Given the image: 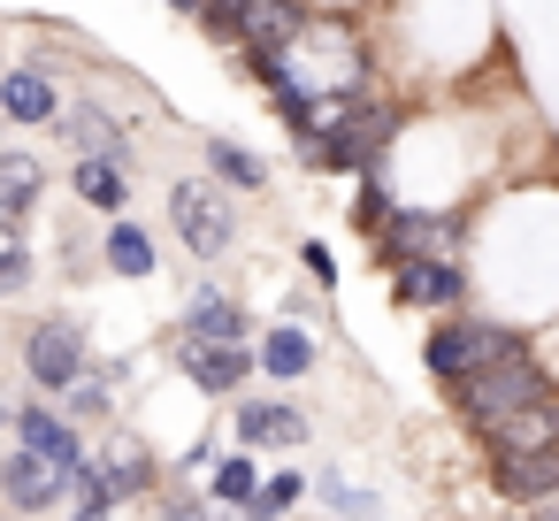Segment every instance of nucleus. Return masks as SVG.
Returning <instances> with one entry per match:
<instances>
[{
	"label": "nucleus",
	"mask_w": 559,
	"mask_h": 521,
	"mask_svg": "<svg viewBox=\"0 0 559 521\" xmlns=\"http://www.w3.org/2000/svg\"><path fill=\"white\" fill-rule=\"evenodd\" d=\"M528 353H536L528 330H513V322H483V315H444V322L421 330V368H429L444 391L467 383V376H483V368L528 360Z\"/></svg>",
	"instance_id": "obj_1"
},
{
	"label": "nucleus",
	"mask_w": 559,
	"mask_h": 521,
	"mask_svg": "<svg viewBox=\"0 0 559 521\" xmlns=\"http://www.w3.org/2000/svg\"><path fill=\"white\" fill-rule=\"evenodd\" d=\"M544 399H559V383H551V368H544L536 353L452 383V406H460V422H467L475 437H490L498 422H513V414H528V406H544Z\"/></svg>",
	"instance_id": "obj_2"
},
{
	"label": "nucleus",
	"mask_w": 559,
	"mask_h": 521,
	"mask_svg": "<svg viewBox=\"0 0 559 521\" xmlns=\"http://www.w3.org/2000/svg\"><path fill=\"white\" fill-rule=\"evenodd\" d=\"M169 230L192 261H223L238 246V200L215 177H177L169 185Z\"/></svg>",
	"instance_id": "obj_3"
},
{
	"label": "nucleus",
	"mask_w": 559,
	"mask_h": 521,
	"mask_svg": "<svg viewBox=\"0 0 559 521\" xmlns=\"http://www.w3.org/2000/svg\"><path fill=\"white\" fill-rule=\"evenodd\" d=\"M24 376H32V391L55 406L62 391H78L85 376H93V338H85V322L78 315H47V322H32L24 330Z\"/></svg>",
	"instance_id": "obj_4"
},
{
	"label": "nucleus",
	"mask_w": 559,
	"mask_h": 521,
	"mask_svg": "<svg viewBox=\"0 0 559 521\" xmlns=\"http://www.w3.org/2000/svg\"><path fill=\"white\" fill-rule=\"evenodd\" d=\"M460 238H467V208H406L399 200V215L376 238V261L391 276L414 269V261H460Z\"/></svg>",
	"instance_id": "obj_5"
},
{
	"label": "nucleus",
	"mask_w": 559,
	"mask_h": 521,
	"mask_svg": "<svg viewBox=\"0 0 559 521\" xmlns=\"http://www.w3.org/2000/svg\"><path fill=\"white\" fill-rule=\"evenodd\" d=\"M169 360H177V376H185L200 399H223V406H238V399H246V383L261 376L253 345H200V338H169Z\"/></svg>",
	"instance_id": "obj_6"
},
{
	"label": "nucleus",
	"mask_w": 559,
	"mask_h": 521,
	"mask_svg": "<svg viewBox=\"0 0 559 521\" xmlns=\"http://www.w3.org/2000/svg\"><path fill=\"white\" fill-rule=\"evenodd\" d=\"M39 467H55L62 483H78L85 467H93V445H85V429L78 422H62V406H47V399H24L16 406V429H9Z\"/></svg>",
	"instance_id": "obj_7"
},
{
	"label": "nucleus",
	"mask_w": 559,
	"mask_h": 521,
	"mask_svg": "<svg viewBox=\"0 0 559 521\" xmlns=\"http://www.w3.org/2000/svg\"><path fill=\"white\" fill-rule=\"evenodd\" d=\"M93 467H100V483H108L123 506H139V498H162V483H169L162 452H154L139 429H108V437H100V452H93Z\"/></svg>",
	"instance_id": "obj_8"
},
{
	"label": "nucleus",
	"mask_w": 559,
	"mask_h": 521,
	"mask_svg": "<svg viewBox=\"0 0 559 521\" xmlns=\"http://www.w3.org/2000/svg\"><path fill=\"white\" fill-rule=\"evenodd\" d=\"M230 437H238V452H299V445L314 437V422H307L292 399L246 391V399L230 406Z\"/></svg>",
	"instance_id": "obj_9"
},
{
	"label": "nucleus",
	"mask_w": 559,
	"mask_h": 521,
	"mask_svg": "<svg viewBox=\"0 0 559 521\" xmlns=\"http://www.w3.org/2000/svg\"><path fill=\"white\" fill-rule=\"evenodd\" d=\"M467 292H475V269H467V261H414V269L391 276V299H399V307H429L437 322L460 315Z\"/></svg>",
	"instance_id": "obj_10"
},
{
	"label": "nucleus",
	"mask_w": 559,
	"mask_h": 521,
	"mask_svg": "<svg viewBox=\"0 0 559 521\" xmlns=\"http://www.w3.org/2000/svg\"><path fill=\"white\" fill-rule=\"evenodd\" d=\"M47 131H55L78 162H116V169H131V162H139V154H131V131H123L108 108H85V100H78V108H62Z\"/></svg>",
	"instance_id": "obj_11"
},
{
	"label": "nucleus",
	"mask_w": 559,
	"mask_h": 521,
	"mask_svg": "<svg viewBox=\"0 0 559 521\" xmlns=\"http://www.w3.org/2000/svg\"><path fill=\"white\" fill-rule=\"evenodd\" d=\"M177 338H200V345H253V315H246V299H230L223 284H200V292L177 307Z\"/></svg>",
	"instance_id": "obj_12"
},
{
	"label": "nucleus",
	"mask_w": 559,
	"mask_h": 521,
	"mask_svg": "<svg viewBox=\"0 0 559 521\" xmlns=\"http://www.w3.org/2000/svg\"><path fill=\"white\" fill-rule=\"evenodd\" d=\"M62 116V85L47 70H0V123H16V131H47Z\"/></svg>",
	"instance_id": "obj_13"
},
{
	"label": "nucleus",
	"mask_w": 559,
	"mask_h": 521,
	"mask_svg": "<svg viewBox=\"0 0 559 521\" xmlns=\"http://www.w3.org/2000/svg\"><path fill=\"white\" fill-rule=\"evenodd\" d=\"M253 360H261V376H269V383H307V376H314V360H322V345H314V330H307V322H269V330L253 338Z\"/></svg>",
	"instance_id": "obj_14"
},
{
	"label": "nucleus",
	"mask_w": 559,
	"mask_h": 521,
	"mask_svg": "<svg viewBox=\"0 0 559 521\" xmlns=\"http://www.w3.org/2000/svg\"><path fill=\"white\" fill-rule=\"evenodd\" d=\"M490 490H498L506 506H544V498L559 490V445H544V452H506V460H490Z\"/></svg>",
	"instance_id": "obj_15"
},
{
	"label": "nucleus",
	"mask_w": 559,
	"mask_h": 521,
	"mask_svg": "<svg viewBox=\"0 0 559 521\" xmlns=\"http://www.w3.org/2000/svg\"><path fill=\"white\" fill-rule=\"evenodd\" d=\"M62 490H70V483H62L55 467H39L24 445H16V452H0V498H9L16 513H55Z\"/></svg>",
	"instance_id": "obj_16"
},
{
	"label": "nucleus",
	"mask_w": 559,
	"mask_h": 521,
	"mask_svg": "<svg viewBox=\"0 0 559 521\" xmlns=\"http://www.w3.org/2000/svg\"><path fill=\"white\" fill-rule=\"evenodd\" d=\"M39 192H47V169H39L24 146H0V230H16V238H24Z\"/></svg>",
	"instance_id": "obj_17"
},
{
	"label": "nucleus",
	"mask_w": 559,
	"mask_h": 521,
	"mask_svg": "<svg viewBox=\"0 0 559 521\" xmlns=\"http://www.w3.org/2000/svg\"><path fill=\"white\" fill-rule=\"evenodd\" d=\"M100 269L123 276V284H146V276H154V230L131 223V215H116V223L100 230Z\"/></svg>",
	"instance_id": "obj_18"
},
{
	"label": "nucleus",
	"mask_w": 559,
	"mask_h": 521,
	"mask_svg": "<svg viewBox=\"0 0 559 521\" xmlns=\"http://www.w3.org/2000/svg\"><path fill=\"white\" fill-rule=\"evenodd\" d=\"M70 192L108 223L131 215V169H116V162H70Z\"/></svg>",
	"instance_id": "obj_19"
},
{
	"label": "nucleus",
	"mask_w": 559,
	"mask_h": 521,
	"mask_svg": "<svg viewBox=\"0 0 559 521\" xmlns=\"http://www.w3.org/2000/svg\"><path fill=\"white\" fill-rule=\"evenodd\" d=\"M207 177L238 200V192H269V162L246 139H207Z\"/></svg>",
	"instance_id": "obj_20"
},
{
	"label": "nucleus",
	"mask_w": 559,
	"mask_h": 521,
	"mask_svg": "<svg viewBox=\"0 0 559 521\" xmlns=\"http://www.w3.org/2000/svg\"><path fill=\"white\" fill-rule=\"evenodd\" d=\"M261 498V460L253 452H223L215 467H207V506L215 513H246Z\"/></svg>",
	"instance_id": "obj_21"
},
{
	"label": "nucleus",
	"mask_w": 559,
	"mask_h": 521,
	"mask_svg": "<svg viewBox=\"0 0 559 521\" xmlns=\"http://www.w3.org/2000/svg\"><path fill=\"white\" fill-rule=\"evenodd\" d=\"M490 460H506V452H544V445H559V399H544V406H528V414H513V422H498L490 437Z\"/></svg>",
	"instance_id": "obj_22"
},
{
	"label": "nucleus",
	"mask_w": 559,
	"mask_h": 521,
	"mask_svg": "<svg viewBox=\"0 0 559 521\" xmlns=\"http://www.w3.org/2000/svg\"><path fill=\"white\" fill-rule=\"evenodd\" d=\"M399 215V192H391V169H376V177H360L353 185V208H345V223L360 230V238H383V223Z\"/></svg>",
	"instance_id": "obj_23"
},
{
	"label": "nucleus",
	"mask_w": 559,
	"mask_h": 521,
	"mask_svg": "<svg viewBox=\"0 0 559 521\" xmlns=\"http://www.w3.org/2000/svg\"><path fill=\"white\" fill-rule=\"evenodd\" d=\"M55 406H62V422H78V429H85V437H93V429H108V422H116V391H108V383H100V376H85V383H78V391H62V399H55Z\"/></svg>",
	"instance_id": "obj_24"
},
{
	"label": "nucleus",
	"mask_w": 559,
	"mask_h": 521,
	"mask_svg": "<svg viewBox=\"0 0 559 521\" xmlns=\"http://www.w3.org/2000/svg\"><path fill=\"white\" fill-rule=\"evenodd\" d=\"M314 490H322V506H330L337 521H376V490H360L353 475H337V467H322V475H314Z\"/></svg>",
	"instance_id": "obj_25"
},
{
	"label": "nucleus",
	"mask_w": 559,
	"mask_h": 521,
	"mask_svg": "<svg viewBox=\"0 0 559 521\" xmlns=\"http://www.w3.org/2000/svg\"><path fill=\"white\" fill-rule=\"evenodd\" d=\"M299 498H307V475H299V467H276V475H261V498H253L246 513H253V521H284Z\"/></svg>",
	"instance_id": "obj_26"
},
{
	"label": "nucleus",
	"mask_w": 559,
	"mask_h": 521,
	"mask_svg": "<svg viewBox=\"0 0 559 521\" xmlns=\"http://www.w3.org/2000/svg\"><path fill=\"white\" fill-rule=\"evenodd\" d=\"M32 276H39V269H32V246H24L16 230H0V299H24Z\"/></svg>",
	"instance_id": "obj_27"
},
{
	"label": "nucleus",
	"mask_w": 559,
	"mask_h": 521,
	"mask_svg": "<svg viewBox=\"0 0 559 521\" xmlns=\"http://www.w3.org/2000/svg\"><path fill=\"white\" fill-rule=\"evenodd\" d=\"M70 521H116V490L100 483V467H85L70 483Z\"/></svg>",
	"instance_id": "obj_28"
},
{
	"label": "nucleus",
	"mask_w": 559,
	"mask_h": 521,
	"mask_svg": "<svg viewBox=\"0 0 559 521\" xmlns=\"http://www.w3.org/2000/svg\"><path fill=\"white\" fill-rule=\"evenodd\" d=\"M62 261H70V276H100V238L70 230V238H62Z\"/></svg>",
	"instance_id": "obj_29"
},
{
	"label": "nucleus",
	"mask_w": 559,
	"mask_h": 521,
	"mask_svg": "<svg viewBox=\"0 0 559 521\" xmlns=\"http://www.w3.org/2000/svg\"><path fill=\"white\" fill-rule=\"evenodd\" d=\"M299 269L314 276V292H330V284H337V261H330V246H322V238H307V246H299Z\"/></svg>",
	"instance_id": "obj_30"
},
{
	"label": "nucleus",
	"mask_w": 559,
	"mask_h": 521,
	"mask_svg": "<svg viewBox=\"0 0 559 521\" xmlns=\"http://www.w3.org/2000/svg\"><path fill=\"white\" fill-rule=\"evenodd\" d=\"M215 460H223V445H215V437H192V452H177V483L200 475V467H215Z\"/></svg>",
	"instance_id": "obj_31"
},
{
	"label": "nucleus",
	"mask_w": 559,
	"mask_h": 521,
	"mask_svg": "<svg viewBox=\"0 0 559 521\" xmlns=\"http://www.w3.org/2000/svg\"><path fill=\"white\" fill-rule=\"evenodd\" d=\"M528 521H559V490H551L544 506H528Z\"/></svg>",
	"instance_id": "obj_32"
},
{
	"label": "nucleus",
	"mask_w": 559,
	"mask_h": 521,
	"mask_svg": "<svg viewBox=\"0 0 559 521\" xmlns=\"http://www.w3.org/2000/svg\"><path fill=\"white\" fill-rule=\"evenodd\" d=\"M0 429H16V406H9V391H0Z\"/></svg>",
	"instance_id": "obj_33"
},
{
	"label": "nucleus",
	"mask_w": 559,
	"mask_h": 521,
	"mask_svg": "<svg viewBox=\"0 0 559 521\" xmlns=\"http://www.w3.org/2000/svg\"><path fill=\"white\" fill-rule=\"evenodd\" d=\"M177 9H185V16H192V24H200V16H207V0H177Z\"/></svg>",
	"instance_id": "obj_34"
}]
</instances>
